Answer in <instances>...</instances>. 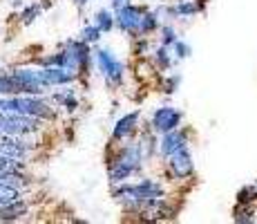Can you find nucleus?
Instances as JSON below:
<instances>
[{"mask_svg": "<svg viewBox=\"0 0 257 224\" xmlns=\"http://www.w3.org/2000/svg\"><path fill=\"white\" fill-rule=\"evenodd\" d=\"M141 159H143V146L139 143H130L116 155L114 162H110V182L112 184H123L127 177L137 175L141 171Z\"/></svg>", "mask_w": 257, "mask_h": 224, "instance_id": "f257e3e1", "label": "nucleus"}, {"mask_svg": "<svg viewBox=\"0 0 257 224\" xmlns=\"http://www.w3.org/2000/svg\"><path fill=\"white\" fill-rule=\"evenodd\" d=\"M94 61H96L98 74L107 81V86H121L123 79H125V65L112 54V49L96 47L94 49Z\"/></svg>", "mask_w": 257, "mask_h": 224, "instance_id": "f03ea898", "label": "nucleus"}, {"mask_svg": "<svg viewBox=\"0 0 257 224\" xmlns=\"http://www.w3.org/2000/svg\"><path fill=\"white\" fill-rule=\"evenodd\" d=\"M146 14H148V9H143V7L123 5L121 9H116V27L132 34V36H141V25H143Z\"/></svg>", "mask_w": 257, "mask_h": 224, "instance_id": "7ed1b4c3", "label": "nucleus"}, {"mask_svg": "<svg viewBox=\"0 0 257 224\" xmlns=\"http://www.w3.org/2000/svg\"><path fill=\"white\" fill-rule=\"evenodd\" d=\"M181 119H184V112L177 110V108H172V106L157 108V110L152 112V119H150V130L159 132V134L177 130V128L181 126Z\"/></svg>", "mask_w": 257, "mask_h": 224, "instance_id": "20e7f679", "label": "nucleus"}, {"mask_svg": "<svg viewBox=\"0 0 257 224\" xmlns=\"http://www.w3.org/2000/svg\"><path fill=\"white\" fill-rule=\"evenodd\" d=\"M168 171L177 179H188L195 173V162H192V155H190V151H188V146L179 148L177 153H172V155L168 157Z\"/></svg>", "mask_w": 257, "mask_h": 224, "instance_id": "39448f33", "label": "nucleus"}, {"mask_svg": "<svg viewBox=\"0 0 257 224\" xmlns=\"http://www.w3.org/2000/svg\"><path fill=\"white\" fill-rule=\"evenodd\" d=\"M41 79L45 83V88H58V86H67L76 79V74L67 72L63 67H54V65H45L41 69Z\"/></svg>", "mask_w": 257, "mask_h": 224, "instance_id": "423d86ee", "label": "nucleus"}, {"mask_svg": "<svg viewBox=\"0 0 257 224\" xmlns=\"http://www.w3.org/2000/svg\"><path fill=\"white\" fill-rule=\"evenodd\" d=\"M139 119H141V112H139V110L123 114V117L114 123V130H112V139H114V141H123L125 137H130V134L137 130V126H139Z\"/></svg>", "mask_w": 257, "mask_h": 224, "instance_id": "0eeeda50", "label": "nucleus"}, {"mask_svg": "<svg viewBox=\"0 0 257 224\" xmlns=\"http://www.w3.org/2000/svg\"><path fill=\"white\" fill-rule=\"evenodd\" d=\"M184 146H188V137H186L184 130H179V128H177V130H170V132H166L164 137H161L159 153L168 159L172 153H177L179 148H184Z\"/></svg>", "mask_w": 257, "mask_h": 224, "instance_id": "6e6552de", "label": "nucleus"}, {"mask_svg": "<svg viewBox=\"0 0 257 224\" xmlns=\"http://www.w3.org/2000/svg\"><path fill=\"white\" fill-rule=\"evenodd\" d=\"M16 202H21V191H18V186L0 182V208H7Z\"/></svg>", "mask_w": 257, "mask_h": 224, "instance_id": "1a4fd4ad", "label": "nucleus"}, {"mask_svg": "<svg viewBox=\"0 0 257 224\" xmlns=\"http://www.w3.org/2000/svg\"><path fill=\"white\" fill-rule=\"evenodd\" d=\"M0 94L3 97H14V94H23L21 86H18V81L14 79V74H0Z\"/></svg>", "mask_w": 257, "mask_h": 224, "instance_id": "9d476101", "label": "nucleus"}, {"mask_svg": "<svg viewBox=\"0 0 257 224\" xmlns=\"http://www.w3.org/2000/svg\"><path fill=\"white\" fill-rule=\"evenodd\" d=\"M25 213H27V204L21 200V202L12 204V206H7V208H0V222H14L21 215H25Z\"/></svg>", "mask_w": 257, "mask_h": 224, "instance_id": "9b49d317", "label": "nucleus"}, {"mask_svg": "<svg viewBox=\"0 0 257 224\" xmlns=\"http://www.w3.org/2000/svg\"><path fill=\"white\" fill-rule=\"evenodd\" d=\"M94 25H96L101 32H110L116 25V16H112V12H107V9H98V12L94 14Z\"/></svg>", "mask_w": 257, "mask_h": 224, "instance_id": "f8f14e48", "label": "nucleus"}, {"mask_svg": "<svg viewBox=\"0 0 257 224\" xmlns=\"http://www.w3.org/2000/svg\"><path fill=\"white\" fill-rule=\"evenodd\" d=\"M54 101H58L65 110H76L78 108V101H76V94H74V90H63V92L54 94Z\"/></svg>", "mask_w": 257, "mask_h": 224, "instance_id": "ddd939ff", "label": "nucleus"}, {"mask_svg": "<svg viewBox=\"0 0 257 224\" xmlns=\"http://www.w3.org/2000/svg\"><path fill=\"white\" fill-rule=\"evenodd\" d=\"M172 56H175V54H170L168 45H159V47L155 49V63L161 69H168V67L172 65Z\"/></svg>", "mask_w": 257, "mask_h": 224, "instance_id": "4468645a", "label": "nucleus"}, {"mask_svg": "<svg viewBox=\"0 0 257 224\" xmlns=\"http://www.w3.org/2000/svg\"><path fill=\"white\" fill-rule=\"evenodd\" d=\"M43 9H45V5H43V3H34L32 7H27V9H25V12H23V16H21V18H23V25L34 23L38 16H41V12H43Z\"/></svg>", "mask_w": 257, "mask_h": 224, "instance_id": "2eb2a0df", "label": "nucleus"}, {"mask_svg": "<svg viewBox=\"0 0 257 224\" xmlns=\"http://www.w3.org/2000/svg\"><path fill=\"white\" fill-rule=\"evenodd\" d=\"M172 54H175V61H184V58H188L192 54V47L179 38V41L172 45Z\"/></svg>", "mask_w": 257, "mask_h": 224, "instance_id": "dca6fc26", "label": "nucleus"}, {"mask_svg": "<svg viewBox=\"0 0 257 224\" xmlns=\"http://www.w3.org/2000/svg\"><path fill=\"white\" fill-rule=\"evenodd\" d=\"M177 41H179V36H177V29L172 27V25H164V27H161V45H168V47H172Z\"/></svg>", "mask_w": 257, "mask_h": 224, "instance_id": "f3484780", "label": "nucleus"}, {"mask_svg": "<svg viewBox=\"0 0 257 224\" xmlns=\"http://www.w3.org/2000/svg\"><path fill=\"white\" fill-rule=\"evenodd\" d=\"M101 29L96 27V25H87V27H83L81 29V41H85V43H96L98 38H101Z\"/></svg>", "mask_w": 257, "mask_h": 224, "instance_id": "a211bd4d", "label": "nucleus"}, {"mask_svg": "<svg viewBox=\"0 0 257 224\" xmlns=\"http://www.w3.org/2000/svg\"><path fill=\"white\" fill-rule=\"evenodd\" d=\"M179 81H181V77L179 74H177V77H170L166 81V86H164V90H166V94H172L177 90V86H179Z\"/></svg>", "mask_w": 257, "mask_h": 224, "instance_id": "6ab92c4d", "label": "nucleus"}]
</instances>
